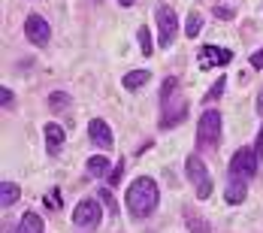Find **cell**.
Wrapping results in <instances>:
<instances>
[{"mask_svg":"<svg viewBox=\"0 0 263 233\" xmlns=\"http://www.w3.org/2000/svg\"><path fill=\"white\" fill-rule=\"evenodd\" d=\"M160 106H163V112H160V128H173V124H179L184 118L187 103L179 97V82H176V79H166V82H163Z\"/></svg>","mask_w":263,"mask_h":233,"instance_id":"3","label":"cell"},{"mask_svg":"<svg viewBox=\"0 0 263 233\" xmlns=\"http://www.w3.org/2000/svg\"><path fill=\"white\" fill-rule=\"evenodd\" d=\"M224 88H227V79H218L209 91H206V100H218V97L224 94Z\"/></svg>","mask_w":263,"mask_h":233,"instance_id":"18","label":"cell"},{"mask_svg":"<svg viewBox=\"0 0 263 233\" xmlns=\"http://www.w3.org/2000/svg\"><path fill=\"white\" fill-rule=\"evenodd\" d=\"M218 139H221V115H218L215 109H209V112H203V118H200V128H197V146H203V149H215Z\"/></svg>","mask_w":263,"mask_h":233,"instance_id":"6","label":"cell"},{"mask_svg":"<svg viewBox=\"0 0 263 233\" xmlns=\"http://www.w3.org/2000/svg\"><path fill=\"white\" fill-rule=\"evenodd\" d=\"M215 15H218V19H233L236 12H233L230 6H215Z\"/></svg>","mask_w":263,"mask_h":233,"instance_id":"21","label":"cell"},{"mask_svg":"<svg viewBox=\"0 0 263 233\" xmlns=\"http://www.w3.org/2000/svg\"><path fill=\"white\" fill-rule=\"evenodd\" d=\"M257 152H251V149H239L236 155L230 157V167H227V191H224V197H227V203H242L245 200V194H248V182L257 176Z\"/></svg>","mask_w":263,"mask_h":233,"instance_id":"1","label":"cell"},{"mask_svg":"<svg viewBox=\"0 0 263 233\" xmlns=\"http://www.w3.org/2000/svg\"><path fill=\"white\" fill-rule=\"evenodd\" d=\"M85 167H88V173H91V176H106V173L112 170V167H109V157H106V155L88 157V164H85Z\"/></svg>","mask_w":263,"mask_h":233,"instance_id":"14","label":"cell"},{"mask_svg":"<svg viewBox=\"0 0 263 233\" xmlns=\"http://www.w3.org/2000/svg\"><path fill=\"white\" fill-rule=\"evenodd\" d=\"M43 227H46V224H43V218H40L36 212H25L15 230H18V233H27V230H30V233H40V230H43Z\"/></svg>","mask_w":263,"mask_h":233,"instance_id":"12","label":"cell"},{"mask_svg":"<svg viewBox=\"0 0 263 233\" xmlns=\"http://www.w3.org/2000/svg\"><path fill=\"white\" fill-rule=\"evenodd\" d=\"M251 67H254V70H263V49L251 55Z\"/></svg>","mask_w":263,"mask_h":233,"instance_id":"23","label":"cell"},{"mask_svg":"<svg viewBox=\"0 0 263 233\" xmlns=\"http://www.w3.org/2000/svg\"><path fill=\"white\" fill-rule=\"evenodd\" d=\"M25 33H27V40L33 43V46H46L49 40H52V27H49V22L43 19V15H27V22H25Z\"/></svg>","mask_w":263,"mask_h":233,"instance_id":"8","label":"cell"},{"mask_svg":"<svg viewBox=\"0 0 263 233\" xmlns=\"http://www.w3.org/2000/svg\"><path fill=\"white\" fill-rule=\"evenodd\" d=\"M46 206L54 209V212L61 209V194H58V191H49V197H46Z\"/></svg>","mask_w":263,"mask_h":233,"instance_id":"19","label":"cell"},{"mask_svg":"<svg viewBox=\"0 0 263 233\" xmlns=\"http://www.w3.org/2000/svg\"><path fill=\"white\" fill-rule=\"evenodd\" d=\"M88 133H91V142H94L100 152H109V149L115 146L112 130H109V124H106L103 118H91V121H88Z\"/></svg>","mask_w":263,"mask_h":233,"instance_id":"10","label":"cell"},{"mask_svg":"<svg viewBox=\"0 0 263 233\" xmlns=\"http://www.w3.org/2000/svg\"><path fill=\"white\" fill-rule=\"evenodd\" d=\"M155 22H158L160 49H170L173 40H176V30H179V15H176V9L166 6V3H158V9H155Z\"/></svg>","mask_w":263,"mask_h":233,"instance_id":"4","label":"cell"},{"mask_svg":"<svg viewBox=\"0 0 263 233\" xmlns=\"http://www.w3.org/2000/svg\"><path fill=\"white\" fill-rule=\"evenodd\" d=\"M118 3H121V6H133V3H136V0H118Z\"/></svg>","mask_w":263,"mask_h":233,"instance_id":"26","label":"cell"},{"mask_svg":"<svg viewBox=\"0 0 263 233\" xmlns=\"http://www.w3.org/2000/svg\"><path fill=\"white\" fill-rule=\"evenodd\" d=\"M200 30H203V12H200V9H194V12L187 15V27H184V37H191V40H194V37L200 33Z\"/></svg>","mask_w":263,"mask_h":233,"instance_id":"16","label":"cell"},{"mask_svg":"<svg viewBox=\"0 0 263 233\" xmlns=\"http://www.w3.org/2000/svg\"><path fill=\"white\" fill-rule=\"evenodd\" d=\"M158 185L148 179V176H139L127 185V212L133 218H148L155 209H158Z\"/></svg>","mask_w":263,"mask_h":233,"instance_id":"2","label":"cell"},{"mask_svg":"<svg viewBox=\"0 0 263 233\" xmlns=\"http://www.w3.org/2000/svg\"><path fill=\"white\" fill-rule=\"evenodd\" d=\"M18 194H22V191H18L15 182H3V185H0V206L9 209L15 200H18Z\"/></svg>","mask_w":263,"mask_h":233,"instance_id":"13","label":"cell"},{"mask_svg":"<svg viewBox=\"0 0 263 233\" xmlns=\"http://www.w3.org/2000/svg\"><path fill=\"white\" fill-rule=\"evenodd\" d=\"M0 103H3V109L12 106V91H9V88H0Z\"/></svg>","mask_w":263,"mask_h":233,"instance_id":"22","label":"cell"},{"mask_svg":"<svg viewBox=\"0 0 263 233\" xmlns=\"http://www.w3.org/2000/svg\"><path fill=\"white\" fill-rule=\"evenodd\" d=\"M254 152H257V157H263V128H260V133H257V142H254Z\"/></svg>","mask_w":263,"mask_h":233,"instance_id":"24","label":"cell"},{"mask_svg":"<svg viewBox=\"0 0 263 233\" xmlns=\"http://www.w3.org/2000/svg\"><path fill=\"white\" fill-rule=\"evenodd\" d=\"M184 167H187V179L194 185L197 197H200V200L212 197V176H209V170H206V164L200 160V155H191L184 160Z\"/></svg>","mask_w":263,"mask_h":233,"instance_id":"5","label":"cell"},{"mask_svg":"<svg viewBox=\"0 0 263 233\" xmlns=\"http://www.w3.org/2000/svg\"><path fill=\"white\" fill-rule=\"evenodd\" d=\"M139 46H142V49H139L142 55H152V52H155V46H152V33H148V27H139Z\"/></svg>","mask_w":263,"mask_h":233,"instance_id":"17","label":"cell"},{"mask_svg":"<svg viewBox=\"0 0 263 233\" xmlns=\"http://www.w3.org/2000/svg\"><path fill=\"white\" fill-rule=\"evenodd\" d=\"M100 221H103V209H100L97 200H82L79 206L73 209V224L79 230H97Z\"/></svg>","mask_w":263,"mask_h":233,"instance_id":"7","label":"cell"},{"mask_svg":"<svg viewBox=\"0 0 263 233\" xmlns=\"http://www.w3.org/2000/svg\"><path fill=\"white\" fill-rule=\"evenodd\" d=\"M46 146H49V155H58L64 146V128H58L54 121L46 124Z\"/></svg>","mask_w":263,"mask_h":233,"instance_id":"11","label":"cell"},{"mask_svg":"<svg viewBox=\"0 0 263 233\" xmlns=\"http://www.w3.org/2000/svg\"><path fill=\"white\" fill-rule=\"evenodd\" d=\"M257 112L263 115V88H260V97H257Z\"/></svg>","mask_w":263,"mask_h":233,"instance_id":"25","label":"cell"},{"mask_svg":"<svg viewBox=\"0 0 263 233\" xmlns=\"http://www.w3.org/2000/svg\"><path fill=\"white\" fill-rule=\"evenodd\" d=\"M230 61H233V52H227V49H221V46H203V49H200V55H197L200 70L224 67V64H230Z\"/></svg>","mask_w":263,"mask_h":233,"instance_id":"9","label":"cell"},{"mask_svg":"<svg viewBox=\"0 0 263 233\" xmlns=\"http://www.w3.org/2000/svg\"><path fill=\"white\" fill-rule=\"evenodd\" d=\"M148 79H152V73H148V70H133V73H127V76H124V88H127V91H136V88H142Z\"/></svg>","mask_w":263,"mask_h":233,"instance_id":"15","label":"cell"},{"mask_svg":"<svg viewBox=\"0 0 263 233\" xmlns=\"http://www.w3.org/2000/svg\"><path fill=\"white\" fill-rule=\"evenodd\" d=\"M67 103H70V100H67V94H61V91L52 94V109H64Z\"/></svg>","mask_w":263,"mask_h":233,"instance_id":"20","label":"cell"}]
</instances>
